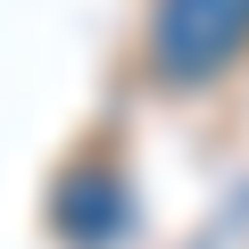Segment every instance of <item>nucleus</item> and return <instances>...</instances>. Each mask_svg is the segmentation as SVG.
<instances>
[{"label":"nucleus","instance_id":"obj_2","mask_svg":"<svg viewBox=\"0 0 249 249\" xmlns=\"http://www.w3.org/2000/svg\"><path fill=\"white\" fill-rule=\"evenodd\" d=\"M58 224H67V241H83V249L116 241V232H124V191H116V175H67V183H58Z\"/></svg>","mask_w":249,"mask_h":249},{"label":"nucleus","instance_id":"obj_1","mask_svg":"<svg viewBox=\"0 0 249 249\" xmlns=\"http://www.w3.org/2000/svg\"><path fill=\"white\" fill-rule=\"evenodd\" d=\"M241 50H249V0H150L142 58H150L158 83L199 91V83H216Z\"/></svg>","mask_w":249,"mask_h":249}]
</instances>
